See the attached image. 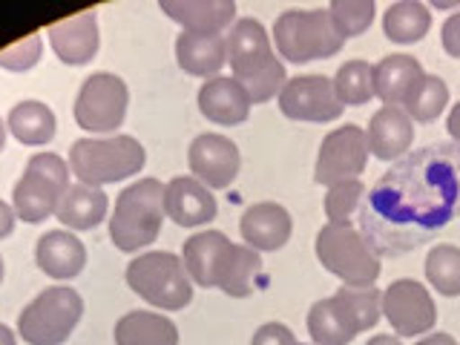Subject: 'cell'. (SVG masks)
<instances>
[{"label": "cell", "instance_id": "28", "mask_svg": "<svg viewBox=\"0 0 460 345\" xmlns=\"http://www.w3.org/2000/svg\"><path fill=\"white\" fill-rule=\"evenodd\" d=\"M259 279H262V256H259V251L248 248V244H234V253H230L216 288L234 299H244L256 291Z\"/></svg>", "mask_w": 460, "mask_h": 345}, {"label": "cell", "instance_id": "1", "mask_svg": "<svg viewBox=\"0 0 460 345\" xmlns=\"http://www.w3.org/2000/svg\"><path fill=\"white\" fill-rule=\"evenodd\" d=\"M227 40V64L234 69V78L244 86L253 104H265L273 95L282 93L288 81L285 64L273 52L268 29L256 18H242L230 26Z\"/></svg>", "mask_w": 460, "mask_h": 345}, {"label": "cell", "instance_id": "5", "mask_svg": "<svg viewBox=\"0 0 460 345\" xmlns=\"http://www.w3.org/2000/svg\"><path fill=\"white\" fill-rule=\"evenodd\" d=\"M127 285L162 311H181L193 299V279L184 262L170 251H150L127 265Z\"/></svg>", "mask_w": 460, "mask_h": 345}, {"label": "cell", "instance_id": "37", "mask_svg": "<svg viewBox=\"0 0 460 345\" xmlns=\"http://www.w3.org/2000/svg\"><path fill=\"white\" fill-rule=\"evenodd\" d=\"M251 345H299L294 331L282 325V323H265L256 328V334L251 340Z\"/></svg>", "mask_w": 460, "mask_h": 345}, {"label": "cell", "instance_id": "27", "mask_svg": "<svg viewBox=\"0 0 460 345\" xmlns=\"http://www.w3.org/2000/svg\"><path fill=\"white\" fill-rule=\"evenodd\" d=\"M9 133L18 138L26 147H43L55 138V112L43 104V101H21L9 110V119H6Z\"/></svg>", "mask_w": 460, "mask_h": 345}, {"label": "cell", "instance_id": "42", "mask_svg": "<svg viewBox=\"0 0 460 345\" xmlns=\"http://www.w3.org/2000/svg\"><path fill=\"white\" fill-rule=\"evenodd\" d=\"M366 345H402V342L394 334H374Z\"/></svg>", "mask_w": 460, "mask_h": 345}, {"label": "cell", "instance_id": "11", "mask_svg": "<svg viewBox=\"0 0 460 345\" xmlns=\"http://www.w3.org/2000/svg\"><path fill=\"white\" fill-rule=\"evenodd\" d=\"M383 316L397 337H417L435 328L438 308L426 285L417 279H394L383 291Z\"/></svg>", "mask_w": 460, "mask_h": 345}, {"label": "cell", "instance_id": "8", "mask_svg": "<svg viewBox=\"0 0 460 345\" xmlns=\"http://www.w3.org/2000/svg\"><path fill=\"white\" fill-rule=\"evenodd\" d=\"M84 316V299L75 288L52 285L40 291L18 316V334L29 345H64Z\"/></svg>", "mask_w": 460, "mask_h": 345}, {"label": "cell", "instance_id": "45", "mask_svg": "<svg viewBox=\"0 0 460 345\" xmlns=\"http://www.w3.org/2000/svg\"><path fill=\"white\" fill-rule=\"evenodd\" d=\"M0 282H4V256H0Z\"/></svg>", "mask_w": 460, "mask_h": 345}, {"label": "cell", "instance_id": "23", "mask_svg": "<svg viewBox=\"0 0 460 345\" xmlns=\"http://www.w3.org/2000/svg\"><path fill=\"white\" fill-rule=\"evenodd\" d=\"M176 61L196 78H216L227 64V40L225 35H201V32H181L176 38Z\"/></svg>", "mask_w": 460, "mask_h": 345}, {"label": "cell", "instance_id": "30", "mask_svg": "<svg viewBox=\"0 0 460 345\" xmlns=\"http://www.w3.org/2000/svg\"><path fill=\"white\" fill-rule=\"evenodd\" d=\"M331 81L342 107H363L374 98V66L368 61H345Z\"/></svg>", "mask_w": 460, "mask_h": 345}, {"label": "cell", "instance_id": "39", "mask_svg": "<svg viewBox=\"0 0 460 345\" xmlns=\"http://www.w3.org/2000/svg\"><path fill=\"white\" fill-rule=\"evenodd\" d=\"M14 219H18V216H14V208L0 199V239H6L14 230Z\"/></svg>", "mask_w": 460, "mask_h": 345}, {"label": "cell", "instance_id": "10", "mask_svg": "<svg viewBox=\"0 0 460 345\" xmlns=\"http://www.w3.org/2000/svg\"><path fill=\"white\" fill-rule=\"evenodd\" d=\"M368 138L366 129L357 124H345L331 129L320 144V155H316L314 181L323 187H334L340 181L359 179V172L368 164Z\"/></svg>", "mask_w": 460, "mask_h": 345}, {"label": "cell", "instance_id": "7", "mask_svg": "<svg viewBox=\"0 0 460 345\" xmlns=\"http://www.w3.org/2000/svg\"><path fill=\"white\" fill-rule=\"evenodd\" d=\"M316 256L328 273L351 288L374 285L383 270L377 253L351 222H328L316 234Z\"/></svg>", "mask_w": 460, "mask_h": 345}, {"label": "cell", "instance_id": "46", "mask_svg": "<svg viewBox=\"0 0 460 345\" xmlns=\"http://www.w3.org/2000/svg\"><path fill=\"white\" fill-rule=\"evenodd\" d=\"M299 345H314V342H299Z\"/></svg>", "mask_w": 460, "mask_h": 345}, {"label": "cell", "instance_id": "21", "mask_svg": "<svg viewBox=\"0 0 460 345\" xmlns=\"http://www.w3.org/2000/svg\"><path fill=\"white\" fill-rule=\"evenodd\" d=\"M35 262L47 277L58 282L75 279L86 265V248L69 230H49L35 244Z\"/></svg>", "mask_w": 460, "mask_h": 345}, {"label": "cell", "instance_id": "18", "mask_svg": "<svg viewBox=\"0 0 460 345\" xmlns=\"http://www.w3.org/2000/svg\"><path fill=\"white\" fill-rule=\"evenodd\" d=\"M253 101L244 93V86L234 75H216L210 81L201 84L199 90V112L208 121L219 127H236L244 124L251 115Z\"/></svg>", "mask_w": 460, "mask_h": 345}, {"label": "cell", "instance_id": "44", "mask_svg": "<svg viewBox=\"0 0 460 345\" xmlns=\"http://www.w3.org/2000/svg\"><path fill=\"white\" fill-rule=\"evenodd\" d=\"M6 129H9V127H6V121L0 119V150H4V144H6Z\"/></svg>", "mask_w": 460, "mask_h": 345}, {"label": "cell", "instance_id": "26", "mask_svg": "<svg viewBox=\"0 0 460 345\" xmlns=\"http://www.w3.org/2000/svg\"><path fill=\"white\" fill-rule=\"evenodd\" d=\"M305 325L314 345H349L359 334L349 311L342 308V302L337 296H325L320 302H314L305 316Z\"/></svg>", "mask_w": 460, "mask_h": 345}, {"label": "cell", "instance_id": "13", "mask_svg": "<svg viewBox=\"0 0 460 345\" xmlns=\"http://www.w3.org/2000/svg\"><path fill=\"white\" fill-rule=\"evenodd\" d=\"M187 164H190L193 179H199L210 190H225L236 181L242 170L239 147L227 136L201 133L190 141L187 150Z\"/></svg>", "mask_w": 460, "mask_h": 345}, {"label": "cell", "instance_id": "16", "mask_svg": "<svg viewBox=\"0 0 460 345\" xmlns=\"http://www.w3.org/2000/svg\"><path fill=\"white\" fill-rule=\"evenodd\" d=\"M47 35L55 55L69 66L90 64L98 52V14L93 9L55 21L47 26Z\"/></svg>", "mask_w": 460, "mask_h": 345}, {"label": "cell", "instance_id": "25", "mask_svg": "<svg viewBox=\"0 0 460 345\" xmlns=\"http://www.w3.org/2000/svg\"><path fill=\"white\" fill-rule=\"evenodd\" d=\"M115 345H179V328L164 314L129 311L115 323Z\"/></svg>", "mask_w": 460, "mask_h": 345}, {"label": "cell", "instance_id": "19", "mask_svg": "<svg viewBox=\"0 0 460 345\" xmlns=\"http://www.w3.org/2000/svg\"><path fill=\"white\" fill-rule=\"evenodd\" d=\"M158 6L184 32L222 35L230 23H236V4L230 0H162Z\"/></svg>", "mask_w": 460, "mask_h": 345}, {"label": "cell", "instance_id": "17", "mask_svg": "<svg viewBox=\"0 0 460 345\" xmlns=\"http://www.w3.org/2000/svg\"><path fill=\"white\" fill-rule=\"evenodd\" d=\"M216 199L210 187L193 176H176L164 184V213L181 227H199L216 219Z\"/></svg>", "mask_w": 460, "mask_h": 345}, {"label": "cell", "instance_id": "15", "mask_svg": "<svg viewBox=\"0 0 460 345\" xmlns=\"http://www.w3.org/2000/svg\"><path fill=\"white\" fill-rule=\"evenodd\" d=\"M234 244L222 230H201V234L190 236L184 242L181 251V262L190 273V279L199 288H216L222 279V270L227 265L230 253H234Z\"/></svg>", "mask_w": 460, "mask_h": 345}, {"label": "cell", "instance_id": "36", "mask_svg": "<svg viewBox=\"0 0 460 345\" xmlns=\"http://www.w3.org/2000/svg\"><path fill=\"white\" fill-rule=\"evenodd\" d=\"M40 52H43V40L38 32H32L23 40L12 43V47L0 49V66L9 69V72H26L40 61Z\"/></svg>", "mask_w": 460, "mask_h": 345}, {"label": "cell", "instance_id": "29", "mask_svg": "<svg viewBox=\"0 0 460 345\" xmlns=\"http://www.w3.org/2000/svg\"><path fill=\"white\" fill-rule=\"evenodd\" d=\"M429 26L431 12L426 4H417V0H400V4H392L383 14V32L394 43L423 40L429 35Z\"/></svg>", "mask_w": 460, "mask_h": 345}, {"label": "cell", "instance_id": "3", "mask_svg": "<svg viewBox=\"0 0 460 345\" xmlns=\"http://www.w3.org/2000/svg\"><path fill=\"white\" fill-rule=\"evenodd\" d=\"M144 162H147V153L133 136L78 138L69 147V172L90 187H104L136 176Z\"/></svg>", "mask_w": 460, "mask_h": 345}, {"label": "cell", "instance_id": "35", "mask_svg": "<svg viewBox=\"0 0 460 345\" xmlns=\"http://www.w3.org/2000/svg\"><path fill=\"white\" fill-rule=\"evenodd\" d=\"M366 196V187L359 179L340 181L334 187H328L325 193V216L328 222H351V213L359 208V201Z\"/></svg>", "mask_w": 460, "mask_h": 345}, {"label": "cell", "instance_id": "2", "mask_svg": "<svg viewBox=\"0 0 460 345\" xmlns=\"http://www.w3.org/2000/svg\"><path fill=\"white\" fill-rule=\"evenodd\" d=\"M164 216V184L158 179H138L115 199L110 239L119 251L136 253L158 239Z\"/></svg>", "mask_w": 460, "mask_h": 345}, {"label": "cell", "instance_id": "33", "mask_svg": "<svg viewBox=\"0 0 460 345\" xmlns=\"http://www.w3.org/2000/svg\"><path fill=\"white\" fill-rule=\"evenodd\" d=\"M334 296L342 302V308L349 311L357 331H371L374 325L380 323V316H383V291H380V288H374V285H366V288L345 285Z\"/></svg>", "mask_w": 460, "mask_h": 345}, {"label": "cell", "instance_id": "34", "mask_svg": "<svg viewBox=\"0 0 460 345\" xmlns=\"http://www.w3.org/2000/svg\"><path fill=\"white\" fill-rule=\"evenodd\" d=\"M374 12H377V6H374L371 0H334V4L328 6V14H331V21H334L337 32L342 35V40L363 35L374 23Z\"/></svg>", "mask_w": 460, "mask_h": 345}, {"label": "cell", "instance_id": "22", "mask_svg": "<svg viewBox=\"0 0 460 345\" xmlns=\"http://www.w3.org/2000/svg\"><path fill=\"white\" fill-rule=\"evenodd\" d=\"M423 75L426 72L414 55H385L380 64H374V95L383 101V107H400Z\"/></svg>", "mask_w": 460, "mask_h": 345}, {"label": "cell", "instance_id": "12", "mask_svg": "<svg viewBox=\"0 0 460 345\" xmlns=\"http://www.w3.org/2000/svg\"><path fill=\"white\" fill-rule=\"evenodd\" d=\"M279 98V110L291 121L328 124L342 115V104L334 93V81L328 75H296L285 81Z\"/></svg>", "mask_w": 460, "mask_h": 345}, {"label": "cell", "instance_id": "24", "mask_svg": "<svg viewBox=\"0 0 460 345\" xmlns=\"http://www.w3.org/2000/svg\"><path fill=\"white\" fill-rule=\"evenodd\" d=\"M110 199L101 187L90 184H69V190L64 193L61 205H58V222L66 225L69 230H93L107 219Z\"/></svg>", "mask_w": 460, "mask_h": 345}, {"label": "cell", "instance_id": "20", "mask_svg": "<svg viewBox=\"0 0 460 345\" xmlns=\"http://www.w3.org/2000/svg\"><path fill=\"white\" fill-rule=\"evenodd\" d=\"M368 153L380 162H394L411 147L414 141V121L402 107H380L371 115L368 129Z\"/></svg>", "mask_w": 460, "mask_h": 345}, {"label": "cell", "instance_id": "32", "mask_svg": "<svg viewBox=\"0 0 460 345\" xmlns=\"http://www.w3.org/2000/svg\"><path fill=\"white\" fill-rule=\"evenodd\" d=\"M426 279L443 296H460V248L435 244L426 256Z\"/></svg>", "mask_w": 460, "mask_h": 345}, {"label": "cell", "instance_id": "38", "mask_svg": "<svg viewBox=\"0 0 460 345\" xmlns=\"http://www.w3.org/2000/svg\"><path fill=\"white\" fill-rule=\"evenodd\" d=\"M440 43H443L446 55L460 58V12L449 14V18L443 21V29H440Z\"/></svg>", "mask_w": 460, "mask_h": 345}, {"label": "cell", "instance_id": "40", "mask_svg": "<svg viewBox=\"0 0 460 345\" xmlns=\"http://www.w3.org/2000/svg\"><path fill=\"white\" fill-rule=\"evenodd\" d=\"M446 129H449V136L460 144V101L449 110V119H446Z\"/></svg>", "mask_w": 460, "mask_h": 345}, {"label": "cell", "instance_id": "31", "mask_svg": "<svg viewBox=\"0 0 460 345\" xmlns=\"http://www.w3.org/2000/svg\"><path fill=\"white\" fill-rule=\"evenodd\" d=\"M449 104V86L440 75H423L420 84L414 86L411 95L406 98V115L411 121H420V124H431L435 119H440V112Z\"/></svg>", "mask_w": 460, "mask_h": 345}, {"label": "cell", "instance_id": "43", "mask_svg": "<svg viewBox=\"0 0 460 345\" xmlns=\"http://www.w3.org/2000/svg\"><path fill=\"white\" fill-rule=\"evenodd\" d=\"M0 345H18V340H14V331L9 325L0 323Z\"/></svg>", "mask_w": 460, "mask_h": 345}, {"label": "cell", "instance_id": "47", "mask_svg": "<svg viewBox=\"0 0 460 345\" xmlns=\"http://www.w3.org/2000/svg\"><path fill=\"white\" fill-rule=\"evenodd\" d=\"M457 213H460V205H457Z\"/></svg>", "mask_w": 460, "mask_h": 345}, {"label": "cell", "instance_id": "6", "mask_svg": "<svg viewBox=\"0 0 460 345\" xmlns=\"http://www.w3.org/2000/svg\"><path fill=\"white\" fill-rule=\"evenodd\" d=\"M69 190V162L58 153H35L26 162L23 176L14 184V216L29 225L47 222L58 213L64 193Z\"/></svg>", "mask_w": 460, "mask_h": 345}, {"label": "cell", "instance_id": "9", "mask_svg": "<svg viewBox=\"0 0 460 345\" xmlns=\"http://www.w3.org/2000/svg\"><path fill=\"white\" fill-rule=\"evenodd\" d=\"M129 90L112 72H93L75 98V121L86 133H115L127 119Z\"/></svg>", "mask_w": 460, "mask_h": 345}, {"label": "cell", "instance_id": "41", "mask_svg": "<svg viewBox=\"0 0 460 345\" xmlns=\"http://www.w3.org/2000/svg\"><path fill=\"white\" fill-rule=\"evenodd\" d=\"M414 345H457V340L452 334H446V331H438V334H429L423 340H417Z\"/></svg>", "mask_w": 460, "mask_h": 345}, {"label": "cell", "instance_id": "14", "mask_svg": "<svg viewBox=\"0 0 460 345\" xmlns=\"http://www.w3.org/2000/svg\"><path fill=\"white\" fill-rule=\"evenodd\" d=\"M239 234L253 251H279L291 242L294 219L277 201H256L239 219Z\"/></svg>", "mask_w": 460, "mask_h": 345}, {"label": "cell", "instance_id": "4", "mask_svg": "<svg viewBox=\"0 0 460 345\" xmlns=\"http://www.w3.org/2000/svg\"><path fill=\"white\" fill-rule=\"evenodd\" d=\"M273 47L288 64L323 61L342 49V35L337 32L328 9H288L273 21Z\"/></svg>", "mask_w": 460, "mask_h": 345}]
</instances>
